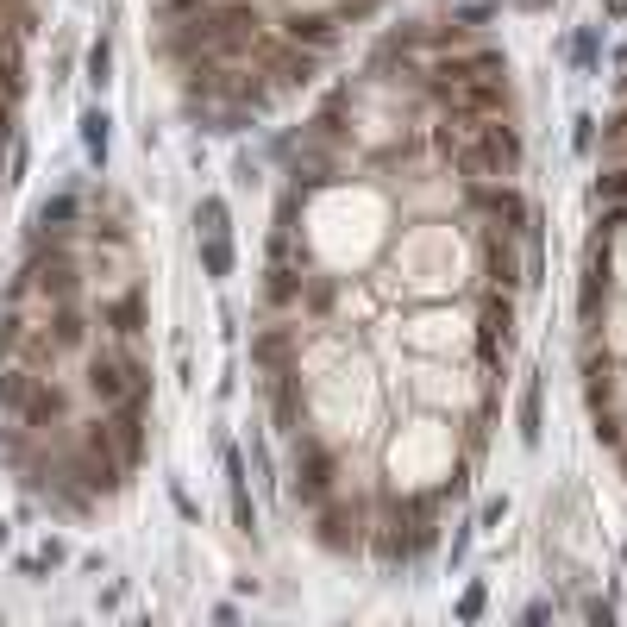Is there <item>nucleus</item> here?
<instances>
[{
    "instance_id": "32",
    "label": "nucleus",
    "mask_w": 627,
    "mask_h": 627,
    "mask_svg": "<svg viewBox=\"0 0 627 627\" xmlns=\"http://www.w3.org/2000/svg\"><path fill=\"white\" fill-rule=\"evenodd\" d=\"M38 559H44V565H63V559H69V546H63V540H44Z\"/></svg>"
},
{
    "instance_id": "12",
    "label": "nucleus",
    "mask_w": 627,
    "mask_h": 627,
    "mask_svg": "<svg viewBox=\"0 0 627 627\" xmlns=\"http://www.w3.org/2000/svg\"><path fill=\"white\" fill-rule=\"evenodd\" d=\"M251 364L264 370V377H276V370H295L301 364V345L289 327H264L258 339H251Z\"/></svg>"
},
{
    "instance_id": "3",
    "label": "nucleus",
    "mask_w": 627,
    "mask_h": 627,
    "mask_svg": "<svg viewBox=\"0 0 627 627\" xmlns=\"http://www.w3.org/2000/svg\"><path fill=\"white\" fill-rule=\"evenodd\" d=\"M471 207H483V214H490V226H502V232H515L521 245H533L540 239V214H533V201L515 189V182H490V176H477L471 182Z\"/></svg>"
},
{
    "instance_id": "19",
    "label": "nucleus",
    "mask_w": 627,
    "mask_h": 627,
    "mask_svg": "<svg viewBox=\"0 0 627 627\" xmlns=\"http://www.w3.org/2000/svg\"><path fill=\"white\" fill-rule=\"evenodd\" d=\"M201 276L207 283H226L232 276V232H207L201 239Z\"/></svg>"
},
{
    "instance_id": "15",
    "label": "nucleus",
    "mask_w": 627,
    "mask_h": 627,
    "mask_svg": "<svg viewBox=\"0 0 627 627\" xmlns=\"http://www.w3.org/2000/svg\"><path fill=\"white\" fill-rule=\"evenodd\" d=\"M82 157H88V164H95V170H107V151H113V113L95 101V107H82Z\"/></svg>"
},
{
    "instance_id": "21",
    "label": "nucleus",
    "mask_w": 627,
    "mask_h": 627,
    "mask_svg": "<svg viewBox=\"0 0 627 627\" xmlns=\"http://www.w3.org/2000/svg\"><path fill=\"white\" fill-rule=\"evenodd\" d=\"M195 232H201V239H207V232H232V214H226L220 195H201L195 201Z\"/></svg>"
},
{
    "instance_id": "29",
    "label": "nucleus",
    "mask_w": 627,
    "mask_h": 627,
    "mask_svg": "<svg viewBox=\"0 0 627 627\" xmlns=\"http://www.w3.org/2000/svg\"><path fill=\"white\" fill-rule=\"evenodd\" d=\"M170 502H176V515H182V521H201V508L189 502V490H182V483H170Z\"/></svg>"
},
{
    "instance_id": "10",
    "label": "nucleus",
    "mask_w": 627,
    "mask_h": 627,
    "mask_svg": "<svg viewBox=\"0 0 627 627\" xmlns=\"http://www.w3.org/2000/svg\"><path fill=\"white\" fill-rule=\"evenodd\" d=\"M276 32H283L289 44H301V51H320V57H327L333 44L345 38V26H339L333 13H289V19H283Z\"/></svg>"
},
{
    "instance_id": "11",
    "label": "nucleus",
    "mask_w": 627,
    "mask_h": 627,
    "mask_svg": "<svg viewBox=\"0 0 627 627\" xmlns=\"http://www.w3.org/2000/svg\"><path fill=\"white\" fill-rule=\"evenodd\" d=\"M44 333H51V345L69 358V352H88V314H82V301H63V308H44L38 320Z\"/></svg>"
},
{
    "instance_id": "23",
    "label": "nucleus",
    "mask_w": 627,
    "mask_h": 627,
    "mask_svg": "<svg viewBox=\"0 0 627 627\" xmlns=\"http://www.w3.org/2000/svg\"><path fill=\"white\" fill-rule=\"evenodd\" d=\"M584 201H590V207H602V201H627V170H602L590 189H584Z\"/></svg>"
},
{
    "instance_id": "8",
    "label": "nucleus",
    "mask_w": 627,
    "mask_h": 627,
    "mask_svg": "<svg viewBox=\"0 0 627 627\" xmlns=\"http://www.w3.org/2000/svg\"><path fill=\"white\" fill-rule=\"evenodd\" d=\"M483 276H490V289H527V251H515V232H483Z\"/></svg>"
},
{
    "instance_id": "27",
    "label": "nucleus",
    "mask_w": 627,
    "mask_h": 627,
    "mask_svg": "<svg viewBox=\"0 0 627 627\" xmlns=\"http://www.w3.org/2000/svg\"><path fill=\"white\" fill-rule=\"evenodd\" d=\"M483 609H490V590H483V584H471L458 596V621H483Z\"/></svg>"
},
{
    "instance_id": "28",
    "label": "nucleus",
    "mask_w": 627,
    "mask_h": 627,
    "mask_svg": "<svg viewBox=\"0 0 627 627\" xmlns=\"http://www.w3.org/2000/svg\"><path fill=\"white\" fill-rule=\"evenodd\" d=\"M452 19H458V26H483V19H496V0H464Z\"/></svg>"
},
{
    "instance_id": "33",
    "label": "nucleus",
    "mask_w": 627,
    "mask_h": 627,
    "mask_svg": "<svg viewBox=\"0 0 627 627\" xmlns=\"http://www.w3.org/2000/svg\"><path fill=\"white\" fill-rule=\"evenodd\" d=\"M602 19H627V0H602Z\"/></svg>"
},
{
    "instance_id": "9",
    "label": "nucleus",
    "mask_w": 627,
    "mask_h": 627,
    "mask_svg": "<svg viewBox=\"0 0 627 627\" xmlns=\"http://www.w3.org/2000/svg\"><path fill=\"white\" fill-rule=\"evenodd\" d=\"M101 327L120 339V345H132L138 333L151 327V301H145V289H120V295H107V301H101Z\"/></svg>"
},
{
    "instance_id": "2",
    "label": "nucleus",
    "mask_w": 627,
    "mask_h": 627,
    "mask_svg": "<svg viewBox=\"0 0 627 627\" xmlns=\"http://www.w3.org/2000/svg\"><path fill=\"white\" fill-rule=\"evenodd\" d=\"M88 396H95L101 408H120L126 396H151V377H145V364H138L132 345H101L95 358H88Z\"/></svg>"
},
{
    "instance_id": "35",
    "label": "nucleus",
    "mask_w": 627,
    "mask_h": 627,
    "mask_svg": "<svg viewBox=\"0 0 627 627\" xmlns=\"http://www.w3.org/2000/svg\"><path fill=\"white\" fill-rule=\"evenodd\" d=\"M621 477H627V446H621Z\"/></svg>"
},
{
    "instance_id": "1",
    "label": "nucleus",
    "mask_w": 627,
    "mask_h": 627,
    "mask_svg": "<svg viewBox=\"0 0 627 627\" xmlns=\"http://www.w3.org/2000/svg\"><path fill=\"white\" fill-rule=\"evenodd\" d=\"M339 483V452L320 439L314 427H295L289 433V502L295 508H320Z\"/></svg>"
},
{
    "instance_id": "24",
    "label": "nucleus",
    "mask_w": 627,
    "mask_h": 627,
    "mask_svg": "<svg viewBox=\"0 0 627 627\" xmlns=\"http://www.w3.org/2000/svg\"><path fill=\"white\" fill-rule=\"evenodd\" d=\"M508 515H515V502H508V496H490V502L477 508V533H502Z\"/></svg>"
},
{
    "instance_id": "20",
    "label": "nucleus",
    "mask_w": 627,
    "mask_h": 627,
    "mask_svg": "<svg viewBox=\"0 0 627 627\" xmlns=\"http://www.w3.org/2000/svg\"><path fill=\"white\" fill-rule=\"evenodd\" d=\"M82 69H88V88H95V95H107V88H113V38H107V32L88 44Z\"/></svg>"
},
{
    "instance_id": "16",
    "label": "nucleus",
    "mask_w": 627,
    "mask_h": 627,
    "mask_svg": "<svg viewBox=\"0 0 627 627\" xmlns=\"http://www.w3.org/2000/svg\"><path fill=\"white\" fill-rule=\"evenodd\" d=\"M602 38H609L602 26H577V32L559 44V57L577 69V76H596V69H602Z\"/></svg>"
},
{
    "instance_id": "4",
    "label": "nucleus",
    "mask_w": 627,
    "mask_h": 627,
    "mask_svg": "<svg viewBox=\"0 0 627 627\" xmlns=\"http://www.w3.org/2000/svg\"><path fill=\"white\" fill-rule=\"evenodd\" d=\"M364 533H370V515L364 502H320L314 508V546L333 552V559H352V552H364Z\"/></svg>"
},
{
    "instance_id": "30",
    "label": "nucleus",
    "mask_w": 627,
    "mask_h": 627,
    "mask_svg": "<svg viewBox=\"0 0 627 627\" xmlns=\"http://www.w3.org/2000/svg\"><path fill=\"white\" fill-rule=\"evenodd\" d=\"M584 621H602V627H609V621H615V602H602V596H590V602H584Z\"/></svg>"
},
{
    "instance_id": "7",
    "label": "nucleus",
    "mask_w": 627,
    "mask_h": 627,
    "mask_svg": "<svg viewBox=\"0 0 627 627\" xmlns=\"http://www.w3.org/2000/svg\"><path fill=\"white\" fill-rule=\"evenodd\" d=\"M477 339H483V364H508V352L521 345V314H515V295L490 289L483 295V320H477Z\"/></svg>"
},
{
    "instance_id": "34",
    "label": "nucleus",
    "mask_w": 627,
    "mask_h": 627,
    "mask_svg": "<svg viewBox=\"0 0 627 627\" xmlns=\"http://www.w3.org/2000/svg\"><path fill=\"white\" fill-rule=\"evenodd\" d=\"M515 7H521V13H546V7H552V0H515Z\"/></svg>"
},
{
    "instance_id": "25",
    "label": "nucleus",
    "mask_w": 627,
    "mask_h": 627,
    "mask_svg": "<svg viewBox=\"0 0 627 627\" xmlns=\"http://www.w3.org/2000/svg\"><path fill=\"white\" fill-rule=\"evenodd\" d=\"M232 182H239V189H258V182H264V157L239 151V157H232Z\"/></svg>"
},
{
    "instance_id": "5",
    "label": "nucleus",
    "mask_w": 627,
    "mask_h": 627,
    "mask_svg": "<svg viewBox=\"0 0 627 627\" xmlns=\"http://www.w3.org/2000/svg\"><path fill=\"white\" fill-rule=\"evenodd\" d=\"M433 101L458 120H502L508 107V76H464L452 88H433Z\"/></svg>"
},
{
    "instance_id": "13",
    "label": "nucleus",
    "mask_w": 627,
    "mask_h": 627,
    "mask_svg": "<svg viewBox=\"0 0 627 627\" xmlns=\"http://www.w3.org/2000/svg\"><path fill=\"white\" fill-rule=\"evenodd\" d=\"M540 402H546V370H527V383H521V408H515V421H521V446H527V452H540V439H546V427H540Z\"/></svg>"
},
{
    "instance_id": "22",
    "label": "nucleus",
    "mask_w": 627,
    "mask_h": 627,
    "mask_svg": "<svg viewBox=\"0 0 627 627\" xmlns=\"http://www.w3.org/2000/svg\"><path fill=\"white\" fill-rule=\"evenodd\" d=\"M596 132H602V120H596L590 107H577L571 113V151L577 157H596Z\"/></svg>"
},
{
    "instance_id": "6",
    "label": "nucleus",
    "mask_w": 627,
    "mask_h": 627,
    "mask_svg": "<svg viewBox=\"0 0 627 627\" xmlns=\"http://www.w3.org/2000/svg\"><path fill=\"white\" fill-rule=\"evenodd\" d=\"M69 408H76V396H69V389L51 377V370H38V377L26 383V402H19L13 421H19V427H32L38 439H51L57 427H69Z\"/></svg>"
},
{
    "instance_id": "17",
    "label": "nucleus",
    "mask_w": 627,
    "mask_h": 627,
    "mask_svg": "<svg viewBox=\"0 0 627 627\" xmlns=\"http://www.w3.org/2000/svg\"><path fill=\"white\" fill-rule=\"evenodd\" d=\"M301 264H283V258H270V270H264V308H295L301 301Z\"/></svg>"
},
{
    "instance_id": "14",
    "label": "nucleus",
    "mask_w": 627,
    "mask_h": 627,
    "mask_svg": "<svg viewBox=\"0 0 627 627\" xmlns=\"http://www.w3.org/2000/svg\"><path fill=\"white\" fill-rule=\"evenodd\" d=\"M76 220H82V195L76 189H57L51 201L32 207V226L26 232H76Z\"/></svg>"
},
{
    "instance_id": "26",
    "label": "nucleus",
    "mask_w": 627,
    "mask_h": 627,
    "mask_svg": "<svg viewBox=\"0 0 627 627\" xmlns=\"http://www.w3.org/2000/svg\"><path fill=\"white\" fill-rule=\"evenodd\" d=\"M471 540H477V521H464V527L452 533V546H446V571H458L464 559H471Z\"/></svg>"
},
{
    "instance_id": "31",
    "label": "nucleus",
    "mask_w": 627,
    "mask_h": 627,
    "mask_svg": "<svg viewBox=\"0 0 627 627\" xmlns=\"http://www.w3.org/2000/svg\"><path fill=\"white\" fill-rule=\"evenodd\" d=\"M552 615H559V602H527L521 609V621H552Z\"/></svg>"
},
{
    "instance_id": "36",
    "label": "nucleus",
    "mask_w": 627,
    "mask_h": 627,
    "mask_svg": "<svg viewBox=\"0 0 627 627\" xmlns=\"http://www.w3.org/2000/svg\"><path fill=\"white\" fill-rule=\"evenodd\" d=\"M621 565H627V540H621Z\"/></svg>"
},
{
    "instance_id": "18",
    "label": "nucleus",
    "mask_w": 627,
    "mask_h": 627,
    "mask_svg": "<svg viewBox=\"0 0 627 627\" xmlns=\"http://www.w3.org/2000/svg\"><path fill=\"white\" fill-rule=\"evenodd\" d=\"M295 308L301 314H314V320H327L333 308H339V283H333V276H301V301H295Z\"/></svg>"
}]
</instances>
